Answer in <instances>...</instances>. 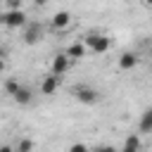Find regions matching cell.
Instances as JSON below:
<instances>
[{
  "mask_svg": "<svg viewBox=\"0 0 152 152\" xmlns=\"http://www.w3.org/2000/svg\"><path fill=\"white\" fill-rule=\"evenodd\" d=\"M26 12L24 10H5V12H0V26H5V28H24V24H26Z\"/></svg>",
  "mask_w": 152,
  "mask_h": 152,
  "instance_id": "6da1fadb",
  "label": "cell"
},
{
  "mask_svg": "<svg viewBox=\"0 0 152 152\" xmlns=\"http://www.w3.org/2000/svg\"><path fill=\"white\" fill-rule=\"evenodd\" d=\"M83 45L88 48V50H93L95 55H104L107 50H109V45H112V40L104 36V33H95V31H90L88 36H86V40H83Z\"/></svg>",
  "mask_w": 152,
  "mask_h": 152,
  "instance_id": "7a4b0ae2",
  "label": "cell"
},
{
  "mask_svg": "<svg viewBox=\"0 0 152 152\" xmlns=\"http://www.w3.org/2000/svg\"><path fill=\"white\" fill-rule=\"evenodd\" d=\"M43 33H45V28H43L40 21H26V24H24L21 38H24L26 45H38V43L43 40Z\"/></svg>",
  "mask_w": 152,
  "mask_h": 152,
  "instance_id": "3957f363",
  "label": "cell"
},
{
  "mask_svg": "<svg viewBox=\"0 0 152 152\" xmlns=\"http://www.w3.org/2000/svg\"><path fill=\"white\" fill-rule=\"evenodd\" d=\"M74 97L81 102V104H95L100 100V93L93 88V86H76L74 88Z\"/></svg>",
  "mask_w": 152,
  "mask_h": 152,
  "instance_id": "277c9868",
  "label": "cell"
},
{
  "mask_svg": "<svg viewBox=\"0 0 152 152\" xmlns=\"http://www.w3.org/2000/svg\"><path fill=\"white\" fill-rule=\"evenodd\" d=\"M138 62H140V57H138L135 52L126 50V52H121V55H119V59H116V66H119L121 71H133V69L138 66Z\"/></svg>",
  "mask_w": 152,
  "mask_h": 152,
  "instance_id": "5b68a950",
  "label": "cell"
},
{
  "mask_svg": "<svg viewBox=\"0 0 152 152\" xmlns=\"http://www.w3.org/2000/svg\"><path fill=\"white\" fill-rule=\"evenodd\" d=\"M57 88H59V76L57 74H45L43 76V81H40V93L43 95H55L57 93Z\"/></svg>",
  "mask_w": 152,
  "mask_h": 152,
  "instance_id": "8992f818",
  "label": "cell"
},
{
  "mask_svg": "<svg viewBox=\"0 0 152 152\" xmlns=\"http://www.w3.org/2000/svg\"><path fill=\"white\" fill-rule=\"evenodd\" d=\"M69 64H71V59L62 52V55H55L52 57V62H50V71L52 74H57V76H62V74H66L69 71Z\"/></svg>",
  "mask_w": 152,
  "mask_h": 152,
  "instance_id": "52a82bcc",
  "label": "cell"
},
{
  "mask_svg": "<svg viewBox=\"0 0 152 152\" xmlns=\"http://www.w3.org/2000/svg\"><path fill=\"white\" fill-rule=\"evenodd\" d=\"M69 24H71V14H69V12L62 10V12H55V14H52V28H55V31H64Z\"/></svg>",
  "mask_w": 152,
  "mask_h": 152,
  "instance_id": "ba28073f",
  "label": "cell"
},
{
  "mask_svg": "<svg viewBox=\"0 0 152 152\" xmlns=\"http://www.w3.org/2000/svg\"><path fill=\"white\" fill-rule=\"evenodd\" d=\"M12 100L17 102V104H21V107H26L31 100H33V90L31 88H26V86H19V90L12 95Z\"/></svg>",
  "mask_w": 152,
  "mask_h": 152,
  "instance_id": "9c48e42d",
  "label": "cell"
},
{
  "mask_svg": "<svg viewBox=\"0 0 152 152\" xmlns=\"http://www.w3.org/2000/svg\"><path fill=\"white\" fill-rule=\"evenodd\" d=\"M119 152H140V135L138 133L126 135V140H124V145H121Z\"/></svg>",
  "mask_w": 152,
  "mask_h": 152,
  "instance_id": "30bf717a",
  "label": "cell"
},
{
  "mask_svg": "<svg viewBox=\"0 0 152 152\" xmlns=\"http://www.w3.org/2000/svg\"><path fill=\"white\" fill-rule=\"evenodd\" d=\"M86 50H88V48H86L83 43H71L64 55H66L69 59H83V57H86Z\"/></svg>",
  "mask_w": 152,
  "mask_h": 152,
  "instance_id": "8fae6325",
  "label": "cell"
},
{
  "mask_svg": "<svg viewBox=\"0 0 152 152\" xmlns=\"http://www.w3.org/2000/svg\"><path fill=\"white\" fill-rule=\"evenodd\" d=\"M138 131H140V133H152V109H145V112L140 114Z\"/></svg>",
  "mask_w": 152,
  "mask_h": 152,
  "instance_id": "7c38bea8",
  "label": "cell"
},
{
  "mask_svg": "<svg viewBox=\"0 0 152 152\" xmlns=\"http://www.w3.org/2000/svg\"><path fill=\"white\" fill-rule=\"evenodd\" d=\"M33 147H36V142L31 138H19V142L14 145V152H33Z\"/></svg>",
  "mask_w": 152,
  "mask_h": 152,
  "instance_id": "4fadbf2b",
  "label": "cell"
},
{
  "mask_svg": "<svg viewBox=\"0 0 152 152\" xmlns=\"http://www.w3.org/2000/svg\"><path fill=\"white\" fill-rule=\"evenodd\" d=\"M19 86H21V83H19L17 78H7V81H5V86H2V88H5V95H10V97H12V95L19 90Z\"/></svg>",
  "mask_w": 152,
  "mask_h": 152,
  "instance_id": "5bb4252c",
  "label": "cell"
},
{
  "mask_svg": "<svg viewBox=\"0 0 152 152\" xmlns=\"http://www.w3.org/2000/svg\"><path fill=\"white\" fill-rule=\"evenodd\" d=\"M5 5H7V10H21V2L24 0H2Z\"/></svg>",
  "mask_w": 152,
  "mask_h": 152,
  "instance_id": "9a60e30c",
  "label": "cell"
},
{
  "mask_svg": "<svg viewBox=\"0 0 152 152\" xmlns=\"http://www.w3.org/2000/svg\"><path fill=\"white\" fill-rule=\"evenodd\" d=\"M69 152H90V150H88L83 142H74V145L69 147Z\"/></svg>",
  "mask_w": 152,
  "mask_h": 152,
  "instance_id": "2e32d148",
  "label": "cell"
},
{
  "mask_svg": "<svg viewBox=\"0 0 152 152\" xmlns=\"http://www.w3.org/2000/svg\"><path fill=\"white\" fill-rule=\"evenodd\" d=\"M97 150H100V152H116L112 145H102V147H97Z\"/></svg>",
  "mask_w": 152,
  "mask_h": 152,
  "instance_id": "e0dca14e",
  "label": "cell"
},
{
  "mask_svg": "<svg viewBox=\"0 0 152 152\" xmlns=\"http://www.w3.org/2000/svg\"><path fill=\"white\" fill-rule=\"evenodd\" d=\"M0 152H14L12 145H0Z\"/></svg>",
  "mask_w": 152,
  "mask_h": 152,
  "instance_id": "ac0fdd59",
  "label": "cell"
},
{
  "mask_svg": "<svg viewBox=\"0 0 152 152\" xmlns=\"http://www.w3.org/2000/svg\"><path fill=\"white\" fill-rule=\"evenodd\" d=\"M33 2H36L38 7H43V5H48V0H33Z\"/></svg>",
  "mask_w": 152,
  "mask_h": 152,
  "instance_id": "d6986e66",
  "label": "cell"
},
{
  "mask_svg": "<svg viewBox=\"0 0 152 152\" xmlns=\"http://www.w3.org/2000/svg\"><path fill=\"white\" fill-rule=\"evenodd\" d=\"M5 71V57H0V74Z\"/></svg>",
  "mask_w": 152,
  "mask_h": 152,
  "instance_id": "ffe728a7",
  "label": "cell"
},
{
  "mask_svg": "<svg viewBox=\"0 0 152 152\" xmlns=\"http://www.w3.org/2000/svg\"><path fill=\"white\" fill-rule=\"evenodd\" d=\"M0 57H7V50L5 48H0Z\"/></svg>",
  "mask_w": 152,
  "mask_h": 152,
  "instance_id": "44dd1931",
  "label": "cell"
},
{
  "mask_svg": "<svg viewBox=\"0 0 152 152\" xmlns=\"http://www.w3.org/2000/svg\"><path fill=\"white\" fill-rule=\"evenodd\" d=\"M142 2H145V5H152V0H142Z\"/></svg>",
  "mask_w": 152,
  "mask_h": 152,
  "instance_id": "7402d4cb",
  "label": "cell"
},
{
  "mask_svg": "<svg viewBox=\"0 0 152 152\" xmlns=\"http://www.w3.org/2000/svg\"><path fill=\"white\" fill-rule=\"evenodd\" d=\"M90 152H100V150H90Z\"/></svg>",
  "mask_w": 152,
  "mask_h": 152,
  "instance_id": "603a6c76",
  "label": "cell"
}]
</instances>
